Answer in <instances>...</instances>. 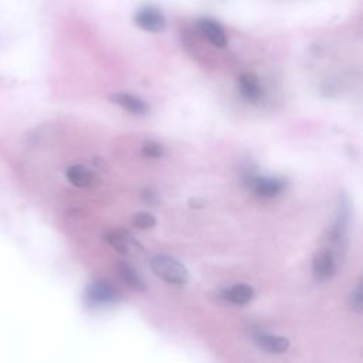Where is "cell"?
<instances>
[{"label":"cell","instance_id":"10","mask_svg":"<svg viewBox=\"0 0 363 363\" xmlns=\"http://www.w3.org/2000/svg\"><path fill=\"white\" fill-rule=\"evenodd\" d=\"M105 241H106L113 250H116V251L121 252V254H128L129 250L135 245L133 237H132L128 231L119 230V228L109 230V231L105 234Z\"/></svg>","mask_w":363,"mask_h":363},{"label":"cell","instance_id":"7","mask_svg":"<svg viewBox=\"0 0 363 363\" xmlns=\"http://www.w3.org/2000/svg\"><path fill=\"white\" fill-rule=\"evenodd\" d=\"M109 101L132 115H145L149 111V105L139 96L129 92H115L109 95Z\"/></svg>","mask_w":363,"mask_h":363},{"label":"cell","instance_id":"11","mask_svg":"<svg viewBox=\"0 0 363 363\" xmlns=\"http://www.w3.org/2000/svg\"><path fill=\"white\" fill-rule=\"evenodd\" d=\"M257 343L269 353H284L289 349V340L285 336L279 335H269V333H261L255 337Z\"/></svg>","mask_w":363,"mask_h":363},{"label":"cell","instance_id":"5","mask_svg":"<svg viewBox=\"0 0 363 363\" xmlns=\"http://www.w3.org/2000/svg\"><path fill=\"white\" fill-rule=\"evenodd\" d=\"M67 180L77 189H91L98 184V176L82 164H71L65 170Z\"/></svg>","mask_w":363,"mask_h":363},{"label":"cell","instance_id":"1","mask_svg":"<svg viewBox=\"0 0 363 363\" xmlns=\"http://www.w3.org/2000/svg\"><path fill=\"white\" fill-rule=\"evenodd\" d=\"M150 267L155 275L159 277L166 284L183 285L189 279L187 268L179 259L170 255H166V254L155 255L150 261Z\"/></svg>","mask_w":363,"mask_h":363},{"label":"cell","instance_id":"16","mask_svg":"<svg viewBox=\"0 0 363 363\" xmlns=\"http://www.w3.org/2000/svg\"><path fill=\"white\" fill-rule=\"evenodd\" d=\"M349 305L353 311L362 312V286L357 284L349 294Z\"/></svg>","mask_w":363,"mask_h":363},{"label":"cell","instance_id":"12","mask_svg":"<svg viewBox=\"0 0 363 363\" xmlns=\"http://www.w3.org/2000/svg\"><path fill=\"white\" fill-rule=\"evenodd\" d=\"M88 298L92 303L96 305L106 303L115 298V291L106 282H95L88 289Z\"/></svg>","mask_w":363,"mask_h":363},{"label":"cell","instance_id":"9","mask_svg":"<svg viewBox=\"0 0 363 363\" xmlns=\"http://www.w3.org/2000/svg\"><path fill=\"white\" fill-rule=\"evenodd\" d=\"M116 272L119 275V278L122 279V282H125L129 288H132L136 292H143L146 289L145 281L142 279V277L138 274V271L128 262L121 261L116 265Z\"/></svg>","mask_w":363,"mask_h":363},{"label":"cell","instance_id":"14","mask_svg":"<svg viewBox=\"0 0 363 363\" xmlns=\"http://www.w3.org/2000/svg\"><path fill=\"white\" fill-rule=\"evenodd\" d=\"M132 224L139 230H150L156 225V218L147 211H139L132 217Z\"/></svg>","mask_w":363,"mask_h":363},{"label":"cell","instance_id":"15","mask_svg":"<svg viewBox=\"0 0 363 363\" xmlns=\"http://www.w3.org/2000/svg\"><path fill=\"white\" fill-rule=\"evenodd\" d=\"M142 153L146 157L150 159H157L162 157L164 153V147L162 143H159L157 140H145L142 145Z\"/></svg>","mask_w":363,"mask_h":363},{"label":"cell","instance_id":"13","mask_svg":"<svg viewBox=\"0 0 363 363\" xmlns=\"http://www.w3.org/2000/svg\"><path fill=\"white\" fill-rule=\"evenodd\" d=\"M225 298L234 305H245L254 298V289L247 284H237L225 291Z\"/></svg>","mask_w":363,"mask_h":363},{"label":"cell","instance_id":"4","mask_svg":"<svg viewBox=\"0 0 363 363\" xmlns=\"http://www.w3.org/2000/svg\"><path fill=\"white\" fill-rule=\"evenodd\" d=\"M237 88L240 96L250 104H255L262 98V88L258 78L251 72H242L237 78Z\"/></svg>","mask_w":363,"mask_h":363},{"label":"cell","instance_id":"6","mask_svg":"<svg viewBox=\"0 0 363 363\" xmlns=\"http://www.w3.org/2000/svg\"><path fill=\"white\" fill-rule=\"evenodd\" d=\"M197 28L211 45L217 48H224L227 45V34L218 21L213 18H200L197 21Z\"/></svg>","mask_w":363,"mask_h":363},{"label":"cell","instance_id":"3","mask_svg":"<svg viewBox=\"0 0 363 363\" xmlns=\"http://www.w3.org/2000/svg\"><path fill=\"white\" fill-rule=\"evenodd\" d=\"M135 24L147 33H160L166 27V18L160 9L155 6H143L140 7L135 17Z\"/></svg>","mask_w":363,"mask_h":363},{"label":"cell","instance_id":"2","mask_svg":"<svg viewBox=\"0 0 363 363\" xmlns=\"http://www.w3.org/2000/svg\"><path fill=\"white\" fill-rule=\"evenodd\" d=\"M245 187H248L259 199H272L277 197L285 189V179L278 176H264L247 172L242 176Z\"/></svg>","mask_w":363,"mask_h":363},{"label":"cell","instance_id":"8","mask_svg":"<svg viewBox=\"0 0 363 363\" xmlns=\"http://www.w3.org/2000/svg\"><path fill=\"white\" fill-rule=\"evenodd\" d=\"M336 269L335 255L330 250H322L315 254L312 259V271L318 281H328Z\"/></svg>","mask_w":363,"mask_h":363}]
</instances>
